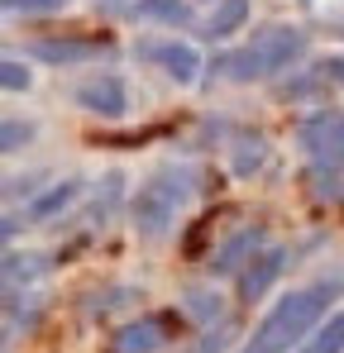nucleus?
I'll return each instance as SVG.
<instances>
[{"label":"nucleus","mask_w":344,"mask_h":353,"mask_svg":"<svg viewBox=\"0 0 344 353\" xmlns=\"http://www.w3.org/2000/svg\"><path fill=\"white\" fill-rule=\"evenodd\" d=\"M340 292H344V277H325V282H316V287L287 292L283 301L263 315V325L254 330V339L239 353H292V344H301V339L321 325V315L330 310V301Z\"/></svg>","instance_id":"nucleus-1"},{"label":"nucleus","mask_w":344,"mask_h":353,"mask_svg":"<svg viewBox=\"0 0 344 353\" xmlns=\"http://www.w3.org/2000/svg\"><path fill=\"white\" fill-rule=\"evenodd\" d=\"M301 53H306V34H301V29H292V24H268L254 43L211 58V77H220V81H263V77L287 72Z\"/></svg>","instance_id":"nucleus-2"},{"label":"nucleus","mask_w":344,"mask_h":353,"mask_svg":"<svg viewBox=\"0 0 344 353\" xmlns=\"http://www.w3.org/2000/svg\"><path fill=\"white\" fill-rule=\"evenodd\" d=\"M191 191H196V168H177V163L158 168L129 201L134 230L144 239H163L172 230V220H177V210L191 201Z\"/></svg>","instance_id":"nucleus-3"},{"label":"nucleus","mask_w":344,"mask_h":353,"mask_svg":"<svg viewBox=\"0 0 344 353\" xmlns=\"http://www.w3.org/2000/svg\"><path fill=\"white\" fill-rule=\"evenodd\" d=\"M301 153L311 163L316 196H344V115H311L296 129Z\"/></svg>","instance_id":"nucleus-4"},{"label":"nucleus","mask_w":344,"mask_h":353,"mask_svg":"<svg viewBox=\"0 0 344 353\" xmlns=\"http://www.w3.org/2000/svg\"><path fill=\"white\" fill-rule=\"evenodd\" d=\"M134 58L163 67L177 86H191V81L201 77V53H196L191 43H182V39H149V43L134 48Z\"/></svg>","instance_id":"nucleus-5"},{"label":"nucleus","mask_w":344,"mask_h":353,"mask_svg":"<svg viewBox=\"0 0 344 353\" xmlns=\"http://www.w3.org/2000/svg\"><path fill=\"white\" fill-rule=\"evenodd\" d=\"M77 105H82L86 115L120 119L129 110V91H124V81H120L115 72H101V77H86V81L77 86Z\"/></svg>","instance_id":"nucleus-6"},{"label":"nucleus","mask_w":344,"mask_h":353,"mask_svg":"<svg viewBox=\"0 0 344 353\" xmlns=\"http://www.w3.org/2000/svg\"><path fill=\"white\" fill-rule=\"evenodd\" d=\"M115 53L111 39H34L29 43V58L53 62V67H72V62H96Z\"/></svg>","instance_id":"nucleus-7"},{"label":"nucleus","mask_w":344,"mask_h":353,"mask_svg":"<svg viewBox=\"0 0 344 353\" xmlns=\"http://www.w3.org/2000/svg\"><path fill=\"white\" fill-rule=\"evenodd\" d=\"M283 268H287V248H263V253H254V258L244 263V272H239V296H244V301H258V296L283 277Z\"/></svg>","instance_id":"nucleus-8"},{"label":"nucleus","mask_w":344,"mask_h":353,"mask_svg":"<svg viewBox=\"0 0 344 353\" xmlns=\"http://www.w3.org/2000/svg\"><path fill=\"white\" fill-rule=\"evenodd\" d=\"M258 243H263V230L258 225H249V230H239L234 239H225L216 253H211V277H229V272H244V263L258 253Z\"/></svg>","instance_id":"nucleus-9"},{"label":"nucleus","mask_w":344,"mask_h":353,"mask_svg":"<svg viewBox=\"0 0 344 353\" xmlns=\"http://www.w3.org/2000/svg\"><path fill=\"white\" fill-rule=\"evenodd\" d=\"M82 196V186L77 181H57V186H48L44 196H34L29 205H24V220H34V225H44V220H53V215H62L72 201Z\"/></svg>","instance_id":"nucleus-10"},{"label":"nucleus","mask_w":344,"mask_h":353,"mask_svg":"<svg viewBox=\"0 0 344 353\" xmlns=\"http://www.w3.org/2000/svg\"><path fill=\"white\" fill-rule=\"evenodd\" d=\"M163 349V325L158 320H134L115 334V353H158Z\"/></svg>","instance_id":"nucleus-11"},{"label":"nucleus","mask_w":344,"mask_h":353,"mask_svg":"<svg viewBox=\"0 0 344 353\" xmlns=\"http://www.w3.org/2000/svg\"><path fill=\"white\" fill-rule=\"evenodd\" d=\"M234 176H254L263 172V163H268V139L263 134H239L234 139Z\"/></svg>","instance_id":"nucleus-12"},{"label":"nucleus","mask_w":344,"mask_h":353,"mask_svg":"<svg viewBox=\"0 0 344 353\" xmlns=\"http://www.w3.org/2000/svg\"><path fill=\"white\" fill-rule=\"evenodd\" d=\"M249 19V0H216V14L206 19V39H229Z\"/></svg>","instance_id":"nucleus-13"},{"label":"nucleus","mask_w":344,"mask_h":353,"mask_svg":"<svg viewBox=\"0 0 344 353\" xmlns=\"http://www.w3.org/2000/svg\"><path fill=\"white\" fill-rule=\"evenodd\" d=\"M129 14L139 19H163V24H191V10L182 0H134Z\"/></svg>","instance_id":"nucleus-14"},{"label":"nucleus","mask_w":344,"mask_h":353,"mask_svg":"<svg viewBox=\"0 0 344 353\" xmlns=\"http://www.w3.org/2000/svg\"><path fill=\"white\" fill-rule=\"evenodd\" d=\"M301 353H344V310L325 315V320H321V330L311 334V344H306Z\"/></svg>","instance_id":"nucleus-15"},{"label":"nucleus","mask_w":344,"mask_h":353,"mask_svg":"<svg viewBox=\"0 0 344 353\" xmlns=\"http://www.w3.org/2000/svg\"><path fill=\"white\" fill-rule=\"evenodd\" d=\"M220 310H225V301H220L216 292H206V287H191V292H187V315H191V320L216 325V320H220Z\"/></svg>","instance_id":"nucleus-16"},{"label":"nucleus","mask_w":344,"mask_h":353,"mask_svg":"<svg viewBox=\"0 0 344 353\" xmlns=\"http://www.w3.org/2000/svg\"><path fill=\"white\" fill-rule=\"evenodd\" d=\"M39 272H44V258H39V253H24V258H19V253H10V258H5V287L34 282Z\"/></svg>","instance_id":"nucleus-17"},{"label":"nucleus","mask_w":344,"mask_h":353,"mask_svg":"<svg viewBox=\"0 0 344 353\" xmlns=\"http://www.w3.org/2000/svg\"><path fill=\"white\" fill-rule=\"evenodd\" d=\"M0 81H5V91H29L34 77H29V67H24L19 58H5L0 62Z\"/></svg>","instance_id":"nucleus-18"},{"label":"nucleus","mask_w":344,"mask_h":353,"mask_svg":"<svg viewBox=\"0 0 344 353\" xmlns=\"http://www.w3.org/2000/svg\"><path fill=\"white\" fill-rule=\"evenodd\" d=\"M62 5H67V0H5L10 14H53Z\"/></svg>","instance_id":"nucleus-19"},{"label":"nucleus","mask_w":344,"mask_h":353,"mask_svg":"<svg viewBox=\"0 0 344 353\" xmlns=\"http://www.w3.org/2000/svg\"><path fill=\"white\" fill-rule=\"evenodd\" d=\"M34 139V124H19V119H5V153H19L24 143Z\"/></svg>","instance_id":"nucleus-20"},{"label":"nucleus","mask_w":344,"mask_h":353,"mask_svg":"<svg viewBox=\"0 0 344 353\" xmlns=\"http://www.w3.org/2000/svg\"><path fill=\"white\" fill-rule=\"evenodd\" d=\"M225 344H229V330H225V325H220L216 334H206V339H201V349H196V353H220V349H225Z\"/></svg>","instance_id":"nucleus-21"},{"label":"nucleus","mask_w":344,"mask_h":353,"mask_svg":"<svg viewBox=\"0 0 344 353\" xmlns=\"http://www.w3.org/2000/svg\"><path fill=\"white\" fill-rule=\"evenodd\" d=\"M211 5H216V0H211Z\"/></svg>","instance_id":"nucleus-22"}]
</instances>
